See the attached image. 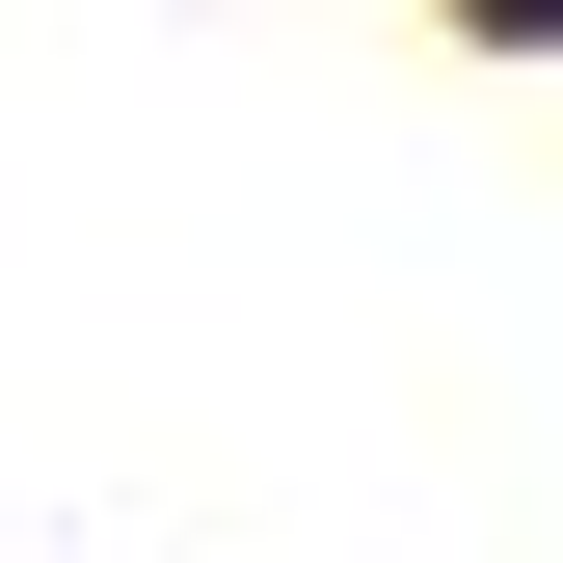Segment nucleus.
<instances>
[{"label": "nucleus", "mask_w": 563, "mask_h": 563, "mask_svg": "<svg viewBox=\"0 0 563 563\" xmlns=\"http://www.w3.org/2000/svg\"><path fill=\"white\" fill-rule=\"evenodd\" d=\"M456 27H483V54H563V0H456Z\"/></svg>", "instance_id": "1"}]
</instances>
